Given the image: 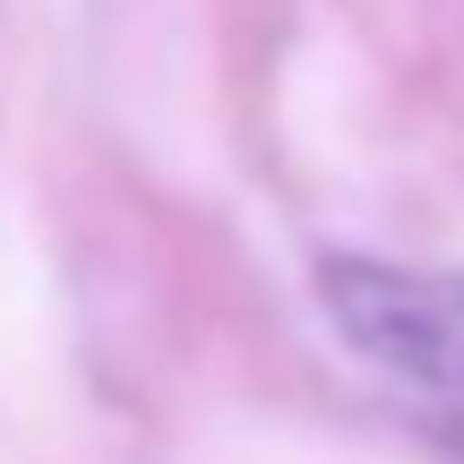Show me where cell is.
Wrapping results in <instances>:
<instances>
[{
  "label": "cell",
  "mask_w": 464,
  "mask_h": 464,
  "mask_svg": "<svg viewBox=\"0 0 464 464\" xmlns=\"http://www.w3.org/2000/svg\"><path fill=\"white\" fill-rule=\"evenodd\" d=\"M318 301H327L335 335L379 379H396L448 439H464V276L387 266V258H327Z\"/></svg>",
  "instance_id": "obj_1"
}]
</instances>
